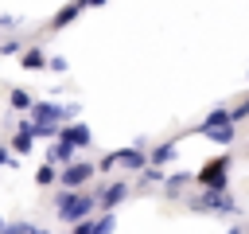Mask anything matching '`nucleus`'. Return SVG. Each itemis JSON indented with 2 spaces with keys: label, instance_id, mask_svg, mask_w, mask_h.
Wrapping results in <instances>:
<instances>
[{
  "label": "nucleus",
  "instance_id": "obj_1",
  "mask_svg": "<svg viewBox=\"0 0 249 234\" xmlns=\"http://www.w3.org/2000/svg\"><path fill=\"white\" fill-rule=\"evenodd\" d=\"M93 211V195H62L58 199V218L62 222H82Z\"/></svg>",
  "mask_w": 249,
  "mask_h": 234
},
{
  "label": "nucleus",
  "instance_id": "obj_2",
  "mask_svg": "<svg viewBox=\"0 0 249 234\" xmlns=\"http://www.w3.org/2000/svg\"><path fill=\"white\" fill-rule=\"evenodd\" d=\"M89 176H93V168H89V164H74V168H66V172H62V183H66V187H78V183H86Z\"/></svg>",
  "mask_w": 249,
  "mask_h": 234
},
{
  "label": "nucleus",
  "instance_id": "obj_3",
  "mask_svg": "<svg viewBox=\"0 0 249 234\" xmlns=\"http://www.w3.org/2000/svg\"><path fill=\"white\" fill-rule=\"evenodd\" d=\"M124 195H128V187H124V183H113V187H109V191L101 195V207L109 211V207H117V203H121Z\"/></svg>",
  "mask_w": 249,
  "mask_h": 234
},
{
  "label": "nucleus",
  "instance_id": "obj_4",
  "mask_svg": "<svg viewBox=\"0 0 249 234\" xmlns=\"http://www.w3.org/2000/svg\"><path fill=\"white\" fill-rule=\"evenodd\" d=\"M109 230H113V214H105V218L89 222V234H109Z\"/></svg>",
  "mask_w": 249,
  "mask_h": 234
},
{
  "label": "nucleus",
  "instance_id": "obj_5",
  "mask_svg": "<svg viewBox=\"0 0 249 234\" xmlns=\"http://www.w3.org/2000/svg\"><path fill=\"white\" fill-rule=\"evenodd\" d=\"M0 234H31L27 222H12V226H0Z\"/></svg>",
  "mask_w": 249,
  "mask_h": 234
},
{
  "label": "nucleus",
  "instance_id": "obj_6",
  "mask_svg": "<svg viewBox=\"0 0 249 234\" xmlns=\"http://www.w3.org/2000/svg\"><path fill=\"white\" fill-rule=\"evenodd\" d=\"M117 160H124V164H128V168H140V156H136V152H121V156H117Z\"/></svg>",
  "mask_w": 249,
  "mask_h": 234
},
{
  "label": "nucleus",
  "instance_id": "obj_7",
  "mask_svg": "<svg viewBox=\"0 0 249 234\" xmlns=\"http://www.w3.org/2000/svg\"><path fill=\"white\" fill-rule=\"evenodd\" d=\"M31 234H43V230H35V226H31Z\"/></svg>",
  "mask_w": 249,
  "mask_h": 234
}]
</instances>
